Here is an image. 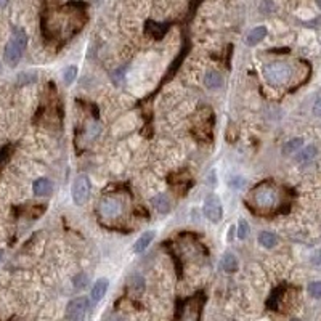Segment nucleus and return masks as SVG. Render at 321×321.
<instances>
[{"mask_svg": "<svg viewBox=\"0 0 321 321\" xmlns=\"http://www.w3.org/2000/svg\"><path fill=\"white\" fill-rule=\"evenodd\" d=\"M27 45V35L23 29H15L11 34V39L8 40V44L5 45V53L3 58L5 63L10 68H16L18 63L23 56V52L26 50Z\"/></svg>", "mask_w": 321, "mask_h": 321, "instance_id": "f257e3e1", "label": "nucleus"}, {"mask_svg": "<svg viewBox=\"0 0 321 321\" xmlns=\"http://www.w3.org/2000/svg\"><path fill=\"white\" fill-rule=\"evenodd\" d=\"M291 76H292V69L286 63L275 61V63H268L263 66V77H265V81L272 85L286 84L291 79Z\"/></svg>", "mask_w": 321, "mask_h": 321, "instance_id": "f03ea898", "label": "nucleus"}, {"mask_svg": "<svg viewBox=\"0 0 321 321\" xmlns=\"http://www.w3.org/2000/svg\"><path fill=\"white\" fill-rule=\"evenodd\" d=\"M278 195L275 188L268 187V185H262V187L254 190V203L257 208L260 209H272L276 206Z\"/></svg>", "mask_w": 321, "mask_h": 321, "instance_id": "7ed1b4c3", "label": "nucleus"}, {"mask_svg": "<svg viewBox=\"0 0 321 321\" xmlns=\"http://www.w3.org/2000/svg\"><path fill=\"white\" fill-rule=\"evenodd\" d=\"M90 180L87 175H77L76 180L73 183V190H71V195H73V201L77 206H84L85 203L89 201L90 196Z\"/></svg>", "mask_w": 321, "mask_h": 321, "instance_id": "20e7f679", "label": "nucleus"}, {"mask_svg": "<svg viewBox=\"0 0 321 321\" xmlns=\"http://www.w3.org/2000/svg\"><path fill=\"white\" fill-rule=\"evenodd\" d=\"M89 299L84 297V296H79L73 299L68 307H66V318L68 321H84L85 320V315H87V310H89Z\"/></svg>", "mask_w": 321, "mask_h": 321, "instance_id": "39448f33", "label": "nucleus"}, {"mask_svg": "<svg viewBox=\"0 0 321 321\" xmlns=\"http://www.w3.org/2000/svg\"><path fill=\"white\" fill-rule=\"evenodd\" d=\"M203 212L209 222L218 223L223 217V206H222V201H220V198L217 195H209L204 201Z\"/></svg>", "mask_w": 321, "mask_h": 321, "instance_id": "423d86ee", "label": "nucleus"}, {"mask_svg": "<svg viewBox=\"0 0 321 321\" xmlns=\"http://www.w3.org/2000/svg\"><path fill=\"white\" fill-rule=\"evenodd\" d=\"M100 215L105 218H116L120 211H122V206L117 201L116 198H105L98 206Z\"/></svg>", "mask_w": 321, "mask_h": 321, "instance_id": "0eeeda50", "label": "nucleus"}, {"mask_svg": "<svg viewBox=\"0 0 321 321\" xmlns=\"http://www.w3.org/2000/svg\"><path fill=\"white\" fill-rule=\"evenodd\" d=\"M32 193L35 196H50L53 193V183L48 178L40 177L32 183Z\"/></svg>", "mask_w": 321, "mask_h": 321, "instance_id": "6e6552de", "label": "nucleus"}, {"mask_svg": "<svg viewBox=\"0 0 321 321\" xmlns=\"http://www.w3.org/2000/svg\"><path fill=\"white\" fill-rule=\"evenodd\" d=\"M108 288H109V281L106 280V278H100V280L94 284V288H92V292H90V299L94 304H98L102 299L106 296V292H108Z\"/></svg>", "mask_w": 321, "mask_h": 321, "instance_id": "1a4fd4ad", "label": "nucleus"}, {"mask_svg": "<svg viewBox=\"0 0 321 321\" xmlns=\"http://www.w3.org/2000/svg\"><path fill=\"white\" fill-rule=\"evenodd\" d=\"M154 236H156V231H153V230H151V231H145L137 241H135V244H133V252H135V254L145 252L146 249L149 247V244L153 242Z\"/></svg>", "mask_w": 321, "mask_h": 321, "instance_id": "9d476101", "label": "nucleus"}, {"mask_svg": "<svg viewBox=\"0 0 321 321\" xmlns=\"http://www.w3.org/2000/svg\"><path fill=\"white\" fill-rule=\"evenodd\" d=\"M267 34H268V31H267L265 26H257V27H254V29L247 34L246 44L247 45H257L259 42H262L263 39L267 37Z\"/></svg>", "mask_w": 321, "mask_h": 321, "instance_id": "9b49d317", "label": "nucleus"}, {"mask_svg": "<svg viewBox=\"0 0 321 321\" xmlns=\"http://www.w3.org/2000/svg\"><path fill=\"white\" fill-rule=\"evenodd\" d=\"M204 85L209 90H217L223 85V77L220 76L217 71H209L204 77Z\"/></svg>", "mask_w": 321, "mask_h": 321, "instance_id": "f8f14e48", "label": "nucleus"}, {"mask_svg": "<svg viewBox=\"0 0 321 321\" xmlns=\"http://www.w3.org/2000/svg\"><path fill=\"white\" fill-rule=\"evenodd\" d=\"M222 268L226 273H234L238 270V257L233 252H225L222 257Z\"/></svg>", "mask_w": 321, "mask_h": 321, "instance_id": "ddd939ff", "label": "nucleus"}, {"mask_svg": "<svg viewBox=\"0 0 321 321\" xmlns=\"http://www.w3.org/2000/svg\"><path fill=\"white\" fill-rule=\"evenodd\" d=\"M259 244L263 246V247H267V249L275 247L278 244V236L272 231H262L259 234Z\"/></svg>", "mask_w": 321, "mask_h": 321, "instance_id": "4468645a", "label": "nucleus"}, {"mask_svg": "<svg viewBox=\"0 0 321 321\" xmlns=\"http://www.w3.org/2000/svg\"><path fill=\"white\" fill-rule=\"evenodd\" d=\"M317 148L313 146V145H309V146H305L301 153H299L297 156H296V159L299 161V162H307V161H312L313 158L317 156Z\"/></svg>", "mask_w": 321, "mask_h": 321, "instance_id": "2eb2a0df", "label": "nucleus"}, {"mask_svg": "<svg viewBox=\"0 0 321 321\" xmlns=\"http://www.w3.org/2000/svg\"><path fill=\"white\" fill-rule=\"evenodd\" d=\"M302 145H304V140L302 138H292V140H289L288 143L283 146V154L284 156H289L292 153H296L297 149L302 148Z\"/></svg>", "mask_w": 321, "mask_h": 321, "instance_id": "dca6fc26", "label": "nucleus"}, {"mask_svg": "<svg viewBox=\"0 0 321 321\" xmlns=\"http://www.w3.org/2000/svg\"><path fill=\"white\" fill-rule=\"evenodd\" d=\"M249 233H251V228H249V223L246 222L244 218H241L239 222H238V226H236V236H238V239H241V241L247 239Z\"/></svg>", "mask_w": 321, "mask_h": 321, "instance_id": "f3484780", "label": "nucleus"}, {"mask_svg": "<svg viewBox=\"0 0 321 321\" xmlns=\"http://www.w3.org/2000/svg\"><path fill=\"white\" fill-rule=\"evenodd\" d=\"M151 203L154 208L158 209V212H169V209H170V203L166 196H156Z\"/></svg>", "mask_w": 321, "mask_h": 321, "instance_id": "a211bd4d", "label": "nucleus"}, {"mask_svg": "<svg viewBox=\"0 0 321 321\" xmlns=\"http://www.w3.org/2000/svg\"><path fill=\"white\" fill-rule=\"evenodd\" d=\"M77 66H69L66 68V71H64V82H66V85H71L76 79H77Z\"/></svg>", "mask_w": 321, "mask_h": 321, "instance_id": "6ab92c4d", "label": "nucleus"}, {"mask_svg": "<svg viewBox=\"0 0 321 321\" xmlns=\"http://www.w3.org/2000/svg\"><path fill=\"white\" fill-rule=\"evenodd\" d=\"M307 289L313 299H321V281H312Z\"/></svg>", "mask_w": 321, "mask_h": 321, "instance_id": "aec40b11", "label": "nucleus"}, {"mask_svg": "<svg viewBox=\"0 0 321 321\" xmlns=\"http://www.w3.org/2000/svg\"><path fill=\"white\" fill-rule=\"evenodd\" d=\"M73 284L77 288V289H84L85 286L89 284V276L84 275V273H79L73 278Z\"/></svg>", "mask_w": 321, "mask_h": 321, "instance_id": "412c9836", "label": "nucleus"}, {"mask_svg": "<svg viewBox=\"0 0 321 321\" xmlns=\"http://www.w3.org/2000/svg\"><path fill=\"white\" fill-rule=\"evenodd\" d=\"M198 318H199L198 310L196 309H188V310H185V313L178 321H198Z\"/></svg>", "mask_w": 321, "mask_h": 321, "instance_id": "4be33fe9", "label": "nucleus"}, {"mask_svg": "<svg viewBox=\"0 0 321 321\" xmlns=\"http://www.w3.org/2000/svg\"><path fill=\"white\" fill-rule=\"evenodd\" d=\"M35 77H37V74L35 73H23V74H19L18 76V81L21 85H24V84H31L35 81Z\"/></svg>", "mask_w": 321, "mask_h": 321, "instance_id": "5701e85b", "label": "nucleus"}, {"mask_svg": "<svg viewBox=\"0 0 321 321\" xmlns=\"http://www.w3.org/2000/svg\"><path fill=\"white\" fill-rule=\"evenodd\" d=\"M137 284H138V288H140V289H143V286H145V281H143V278H141L140 275H138V276H133V278H132V286H133V289L137 288Z\"/></svg>", "mask_w": 321, "mask_h": 321, "instance_id": "b1692460", "label": "nucleus"}, {"mask_svg": "<svg viewBox=\"0 0 321 321\" xmlns=\"http://www.w3.org/2000/svg\"><path fill=\"white\" fill-rule=\"evenodd\" d=\"M312 263H313V265H315L317 268H320V270H321V251H318V252L313 254V257H312Z\"/></svg>", "mask_w": 321, "mask_h": 321, "instance_id": "393cba45", "label": "nucleus"}, {"mask_svg": "<svg viewBox=\"0 0 321 321\" xmlns=\"http://www.w3.org/2000/svg\"><path fill=\"white\" fill-rule=\"evenodd\" d=\"M313 114H315L317 117H321V97L315 102V105H313Z\"/></svg>", "mask_w": 321, "mask_h": 321, "instance_id": "a878e982", "label": "nucleus"}, {"mask_svg": "<svg viewBox=\"0 0 321 321\" xmlns=\"http://www.w3.org/2000/svg\"><path fill=\"white\" fill-rule=\"evenodd\" d=\"M231 187L233 188H242V187H244V180H242V178H234Z\"/></svg>", "mask_w": 321, "mask_h": 321, "instance_id": "bb28decb", "label": "nucleus"}, {"mask_svg": "<svg viewBox=\"0 0 321 321\" xmlns=\"http://www.w3.org/2000/svg\"><path fill=\"white\" fill-rule=\"evenodd\" d=\"M6 3H8V0H0V8H2V6H5Z\"/></svg>", "mask_w": 321, "mask_h": 321, "instance_id": "cd10ccee", "label": "nucleus"}, {"mask_svg": "<svg viewBox=\"0 0 321 321\" xmlns=\"http://www.w3.org/2000/svg\"><path fill=\"white\" fill-rule=\"evenodd\" d=\"M3 260V249H0V263Z\"/></svg>", "mask_w": 321, "mask_h": 321, "instance_id": "c85d7f7f", "label": "nucleus"}, {"mask_svg": "<svg viewBox=\"0 0 321 321\" xmlns=\"http://www.w3.org/2000/svg\"><path fill=\"white\" fill-rule=\"evenodd\" d=\"M109 321H122V320H120V318H117V317H114V318H111Z\"/></svg>", "mask_w": 321, "mask_h": 321, "instance_id": "c756f323", "label": "nucleus"}, {"mask_svg": "<svg viewBox=\"0 0 321 321\" xmlns=\"http://www.w3.org/2000/svg\"><path fill=\"white\" fill-rule=\"evenodd\" d=\"M317 3H318V6H320V10H321V0H317Z\"/></svg>", "mask_w": 321, "mask_h": 321, "instance_id": "7c9ffc66", "label": "nucleus"}, {"mask_svg": "<svg viewBox=\"0 0 321 321\" xmlns=\"http://www.w3.org/2000/svg\"><path fill=\"white\" fill-rule=\"evenodd\" d=\"M292 321H299V320H292Z\"/></svg>", "mask_w": 321, "mask_h": 321, "instance_id": "2f4dec72", "label": "nucleus"}]
</instances>
